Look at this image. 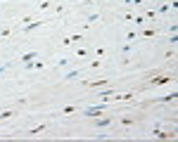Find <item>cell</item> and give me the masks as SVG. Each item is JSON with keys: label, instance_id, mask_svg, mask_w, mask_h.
Instances as JSON below:
<instances>
[{"label": "cell", "instance_id": "6da1fadb", "mask_svg": "<svg viewBox=\"0 0 178 142\" xmlns=\"http://www.w3.org/2000/svg\"><path fill=\"white\" fill-rule=\"evenodd\" d=\"M105 109H107L105 102H102V104H95V106H86V109H83V116H88V118H97Z\"/></svg>", "mask_w": 178, "mask_h": 142}, {"label": "cell", "instance_id": "7a4b0ae2", "mask_svg": "<svg viewBox=\"0 0 178 142\" xmlns=\"http://www.w3.org/2000/svg\"><path fill=\"white\" fill-rule=\"evenodd\" d=\"M171 78H174L171 73H164V76H152V78L147 81V85H164V83H169Z\"/></svg>", "mask_w": 178, "mask_h": 142}, {"label": "cell", "instance_id": "3957f363", "mask_svg": "<svg viewBox=\"0 0 178 142\" xmlns=\"http://www.w3.org/2000/svg\"><path fill=\"white\" fill-rule=\"evenodd\" d=\"M152 135H154V138H162V140H171V138H174V133H164V130H159V126L152 128Z\"/></svg>", "mask_w": 178, "mask_h": 142}, {"label": "cell", "instance_id": "277c9868", "mask_svg": "<svg viewBox=\"0 0 178 142\" xmlns=\"http://www.w3.org/2000/svg\"><path fill=\"white\" fill-rule=\"evenodd\" d=\"M33 59H38V52H26V55H22V57H19V62H22V64H29V62H33Z\"/></svg>", "mask_w": 178, "mask_h": 142}, {"label": "cell", "instance_id": "5b68a950", "mask_svg": "<svg viewBox=\"0 0 178 142\" xmlns=\"http://www.w3.org/2000/svg\"><path fill=\"white\" fill-rule=\"evenodd\" d=\"M38 26H43V21H40V19H38V21H29V24H24V29H22V31L31 33V31H36Z\"/></svg>", "mask_w": 178, "mask_h": 142}, {"label": "cell", "instance_id": "8992f818", "mask_svg": "<svg viewBox=\"0 0 178 142\" xmlns=\"http://www.w3.org/2000/svg\"><path fill=\"white\" fill-rule=\"evenodd\" d=\"M112 121H114V118H100V116H97L95 128H107V126H112Z\"/></svg>", "mask_w": 178, "mask_h": 142}, {"label": "cell", "instance_id": "52a82bcc", "mask_svg": "<svg viewBox=\"0 0 178 142\" xmlns=\"http://www.w3.org/2000/svg\"><path fill=\"white\" fill-rule=\"evenodd\" d=\"M86 85H90V88L95 90V88H105V85H109V81H105V78H102V81H88Z\"/></svg>", "mask_w": 178, "mask_h": 142}, {"label": "cell", "instance_id": "ba28073f", "mask_svg": "<svg viewBox=\"0 0 178 142\" xmlns=\"http://www.w3.org/2000/svg\"><path fill=\"white\" fill-rule=\"evenodd\" d=\"M178 100V92H171V95H162L159 102H176Z\"/></svg>", "mask_w": 178, "mask_h": 142}, {"label": "cell", "instance_id": "9c48e42d", "mask_svg": "<svg viewBox=\"0 0 178 142\" xmlns=\"http://www.w3.org/2000/svg\"><path fill=\"white\" fill-rule=\"evenodd\" d=\"M112 95H114V90H102V92H97L95 97H97V100H109Z\"/></svg>", "mask_w": 178, "mask_h": 142}, {"label": "cell", "instance_id": "30bf717a", "mask_svg": "<svg viewBox=\"0 0 178 142\" xmlns=\"http://www.w3.org/2000/svg\"><path fill=\"white\" fill-rule=\"evenodd\" d=\"M79 76H81V71H69V73L64 76V81H76Z\"/></svg>", "mask_w": 178, "mask_h": 142}, {"label": "cell", "instance_id": "8fae6325", "mask_svg": "<svg viewBox=\"0 0 178 142\" xmlns=\"http://www.w3.org/2000/svg\"><path fill=\"white\" fill-rule=\"evenodd\" d=\"M140 36H145V38H154V36H157V31H154V29H143V31H140Z\"/></svg>", "mask_w": 178, "mask_h": 142}, {"label": "cell", "instance_id": "7c38bea8", "mask_svg": "<svg viewBox=\"0 0 178 142\" xmlns=\"http://www.w3.org/2000/svg\"><path fill=\"white\" fill-rule=\"evenodd\" d=\"M43 130H45V126H36V128H29L26 133H29V135H38V133H43Z\"/></svg>", "mask_w": 178, "mask_h": 142}, {"label": "cell", "instance_id": "4fadbf2b", "mask_svg": "<svg viewBox=\"0 0 178 142\" xmlns=\"http://www.w3.org/2000/svg\"><path fill=\"white\" fill-rule=\"evenodd\" d=\"M69 62H71L69 57H62V59L57 62V67H59V69H64V67H69Z\"/></svg>", "mask_w": 178, "mask_h": 142}, {"label": "cell", "instance_id": "5bb4252c", "mask_svg": "<svg viewBox=\"0 0 178 142\" xmlns=\"http://www.w3.org/2000/svg\"><path fill=\"white\" fill-rule=\"evenodd\" d=\"M135 38H138V33H135V31H128V33H126V43H133Z\"/></svg>", "mask_w": 178, "mask_h": 142}, {"label": "cell", "instance_id": "9a60e30c", "mask_svg": "<svg viewBox=\"0 0 178 142\" xmlns=\"http://www.w3.org/2000/svg\"><path fill=\"white\" fill-rule=\"evenodd\" d=\"M50 7H52V2H50V0H43V2L38 5V10H50Z\"/></svg>", "mask_w": 178, "mask_h": 142}, {"label": "cell", "instance_id": "2e32d148", "mask_svg": "<svg viewBox=\"0 0 178 142\" xmlns=\"http://www.w3.org/2000/svg\"><path fill=\"white\" fill-rule=\"evenodd\" d=\"M74 111H76V106H64V109H59V114H64V116H67V114H74Z\"/></svg>", "mask_w": 178, "mask_h": 142}, {"label": "cell", "instance_id": "e0dca14e", "mask_svg": "<svg viewBox=\"0 0 178 142\" xmlns=\"http://www.w3.org/2000/svg\"><path fill=\"white\" fill-rule=\"evenodd\" d=\"M121 123H123V126H133V118H131V116H123Z\"/></svg>", "mask_w": 178, "mask_h": 142}, {"label": "cell", "instance_id": "ac0fdd59", "mask_svg": "<svg viewBox=\"0 0 178 142\" xmlns=\"http://www.w3.org/2000/svg\"><path fill=\"white\" fill-rule=\"evenodd\" d=\"M157 17V10H147V14H145V19H154Z\"/></svg>", "mask_w": 178, "mask_h": 142}, {"label": "cell", "instance_id": "d6986e66", "mask_svg": "<svg viewBox=\"0 0 178 142\" xmlns=\"http://www.w3.org/2000/svg\"><path fill=\"white\" fill-rule=\"evenodd\" d=\"M97 19H100V14H97V12H95V14H88V24H93V21H97Z\"/></svg>", "mask_w": 178, "mask_h": 142}, {"label": "cell", "instance_id": "ffe728a7", "mask_svg": "<svg viewBox=\"0 0 178 142\" xmlns=\"http://www.w3.org/2000/svg\"><path fill=\"white\" fill-rule=\"evenodd\" d=\"M10 116H14V111H0V118H10Z\"/></svg>", "mask_w": 178, "mask_h": 142}, {"label": "cell", "instance_id": "44dd1931", "mask_svg": "<svg viewBox=\"0 0 178 142\" xmlns=\"http://www.w3.org/2000/svg\"><path fill=\"white\" fill-rule=\"evenodd\" d=\"M157 12H162V14H164V12H169V2H164V5H162V7L157 10Z\"/></svg>", "mask_w": 178, "mask_h": 142}, {"label": "cell", "instance_id": "7402d4cb", "mask_svg": "<svg viewBox=\"0 0 178 142\" xmlns=\"http://www.w3.org/2000/svg\"><path fill=\"white\" fill-rule=\"evenodd\" d=\"M133 21H135V24L140 26V24H145V17H133Z\"/></svg>", "mask_w": 178, "mask_h": 142}, {"label": "cell", "instance_id": "603a6c76", "mask_svg": "<svg viewBox=\"0 0 178 142\" xmlns=\"http://www.w3.org/2000/svg\"><path fill=\"white\" fill-rule=\"evenodd\" d=\"M169 43H171V45H176V43H178V36H176V33H171V38H169Z\"/></svg>", "mask_w": 178, "mask_h": 142}, {"label": "cell", "instance_id": "cb8c5ba5", "mask_svg": "<svg viewBox=\"0 0 178 142\" xmlns=\"http://www.w3.org/2000/svg\"><path fill=\"white\" fill-rule=\"evenodd\" d=\"M5 36H10V29H2L0 31V38H5Z\"/></svg>", "mask_w": 178, "mask_h": 142}, {"label": "cell", "instance_id": "d4e9b609", "mask_svg": "<svg viewBox=\"0 0 178 142\" xmlns=\"http://www.w3.org/2000/svg\"><path fill=\"white\" fill-rule=\"evenodd\" d=\"M5 71H7V64H2V67H0V73H5Z\"/></svg>", "mask_w": 178, "mask_h": 142}]
</instances>
